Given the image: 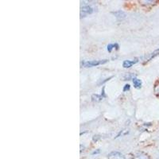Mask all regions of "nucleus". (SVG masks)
Masks as SVG:
<instances>
[{
	"label": "nucleus",
	"mask_w": 159,
	"mask_h": 159,
	"mask_svg": "<svg viewBox=\"0 0 159 159\" xmlns=\"http://www.w3.org/2000/svg\"><path fill=\"white\" fill-rule=\"evenodd\" d=\"M108 61V60H98V61H84L82 62V66L85 68H92L98 65H103Z\"/></svg>",
	"instance_id": "1"
},
{
	"label": "nucleus",
	"mask_w": 159,
	"mask_h": 159,
	"mask_svg": "<svg viewBox=\"0 0 159 159\" xmlns=\"http://www.w3.org/2000/svg\"><path fill=\"white\" fill-rule=\"evenodd\" d=\"M114 47H116L118 49H119V45L117 44H110V45H107V50H108V52H111L112 49Z\"/></svg>",
	"instance_id": "9"
},
{
	"label": "nucleus",
	"mask_w": 159,
	"mask_h": 159,
	"mask_svg": "<svg viewBox=\"0 0 159 159\" xmlns=\"http://www.w3.org/2000/svg\"><path fill=\"white\" fill-rule=\"evenodd\" d=\"M108 158L109 159H125V157H123V154H120L119 152L115 151V152H111V154H108Z\"/></svg>",
	"instance_id": "2"
},
{
	"label": "nucleus",
	"mask_w": 159,
	"mask_h": 159,
	"mask_svg": "<svg viewBox=\"0 0 159 159\" xmlns=\"http://www.w3.org/2000/svg\"><path fill=\"white\" fill-rule=\"evenodd\" d=\"M93 13V8L89 7V6H84L83 7H81V13L80 14H83V16H85L87 15H91Z\"/></svg>",
	"instance_id": "3"
},
{
	"label": "nucleus",
	"mask_w": 159,
	"mask_h": 159,
	"mask_svg": "<svg viewBox=\"0 0 159 159\" xmlns=\"http://www.w3.org/2000/svg\"><path fill=\"white\" fill-rule=\"evenodd\" d=\"M158 55H159V49H157V50H155L154 52H152L151 54H150V58L148 59V61H150V60L153 59V58L155 57L158 56Z\"/></svg>",
	"instance_id": "8"
},
{
	"label": "nucleus",
	"mask_w": 159,
	"mask_h": 159,
	"mask_svg": "<svg viewBox=\"0 0 159 159\" xmlns=\"http://www.w3.org/2000/svg\"><path fill=\"white\" fill-rule=\"evenodd\" d=\"M133 84H134V87L135 89H141L142 84H143L141 80L138 79V78H133Z\"/></svg>",
	"instance_id": "6"
},
{
	"label": "nucleus",
	"mask_w": 159,
	"mask_h": 159,
	"mask_svg": "<svg viewBox=\"0 0 159 159\" xmlns=\"http://www.w3.org/2000/svg\"><path fill=\"white\" fill-rule=\"evenodd\" d=\"M112 14H113V15L117 18V19L119 20H123L126 18V14L122 11H116V12H112Z\"/></svg>",
	"instance_id": "5"
},
{
	"label": "nucleus",
	"mask_w": 159,
	"mask_h": 159,
	"mask_svg": "<svg viewBox=\"0 0 159 159\" xmlns=\"http://www.w3.org/2000/svg\"><path fill=\"white\" fill-rule=\"evenodd\" d=\"M130 84H126L124 86V88H123V92H126V91L130 90Z\"/></svg>",
	"instance_id": "10"
},
{
	"label": "nucleus",
	"mask_w": 159,
	"mask_h": 159,
	"mask_svg": "<svg viewBox=\"0 0 159 159\" xmlns=\"http://www.w3.org/2000/svg\"><path fill=\"white\" fill-rule=\"evenodd\" d=\"M138 62V60H134V61H130V60H126L124 61L123 63V66L125 69H128L130 68L132 65H134V64H136Z\"/></svg>",
	"instance_id": "4"
},
{
	"label": "nucleus",
	"mask_w": 159,
	"mask_h": 159,
	"mask_svg": "<svg viewBox=\"0 0 159 159\" xmlns=\"http://www.w3.org/2000/svg\"><path fill=\"white\" fill-rule=\"evenodd\" d=\"M103 96H102V95L100 96V95H92V101H94V102H100L103 99Z\"/></svg>",
	"instance_id": "7"
}]
</instances>
